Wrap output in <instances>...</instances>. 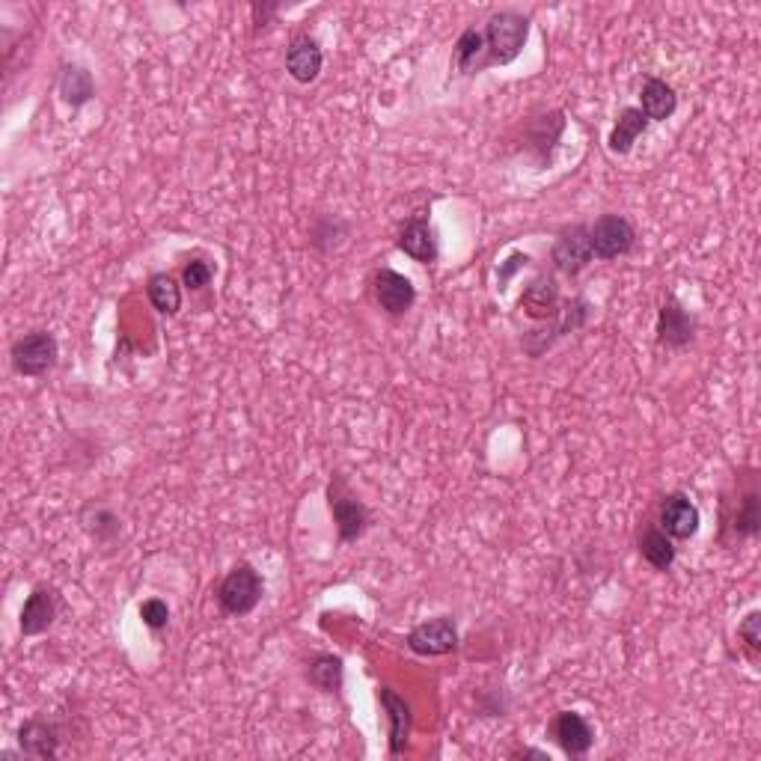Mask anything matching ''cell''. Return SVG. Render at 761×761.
<instances>
[{
    "label": "cell",
    "mask_w": 761,
    "mask_h": 761,
    "mask_svg": "<svg viewBox=\"0 0 761 761\" xmlns=\"http://www.w3.org/2000/svg\"><path fill=\"white\" fill-rule=\"evenodd\" d=\"M212 277H215L212 262L191 259L185 265V271H182V283H185L191 292H200V289H206V286L212 283Z\"/></svg>",
    "instance_id": "cell-30"
},
{
    "label": "cell",
    "mask_w": 761,
    "mask_h": 761,
    "mask_svg": "<svg viewBox=\"0 0 761 761\" xmlns=\"http://www.w3.org/2000/svg\"><path fill=\"white\" fill-rule=\"evenodd\" d=\"M640 556L654 568V571L666 575V571L675 566V556H678V551H675V542L664 533V530H661V527L649 523L640 535Z\"/></svg>",
    "instance_id": "cell-22"
},
{
    "label": "cell",
    "mask_w": 761,
    "mask_h": 761,
    "mask_svg": "<svg viewBox=\"0 0 761 761\" xmlns=\"http://www.w3.org/2000/svg\"><path fill=\"white\" fill-rule=\"evenodd\" d=\"M57 93L69 108H84L87 101L96 98V81L84 65H63L57 77Z\"/></svg>",
    "instance_id": "cell-21"
},
{
    "label": "cell",
    "mask_w": 761,
    "mask_h": 761,
    "mask_svg": "<svg viewBox=\"0 0 761 761\" xmlns=\"http://www.w3.org/2000/svg\"><path fill=\"white\" fill-rule=\"evenodd\" d=\"M408 649L420 657H444L458 649V625L452 616H437L408 633Z\"/></svg>",
    "instance_id": "cell-8"
},
{
    "label": "cell",
    "mask_w": 761,
    "mask_h": 761,
    "mask_svg": "<svg viewBox=\"0 0 761 761\" xmlns=\"http://www.w3.org/2000/svg\"><path fill=\"white\" fill-rule=\"evenodd\" d=\"M563 131H566V113H563V110H551V113H544V117H539V120L530 125V146H533V153L539 155V161H551L556 143L563 137Z\"/></svg>",
    "instance_id": "cell-23"
},
{
    "label": "cell",
    "mask_w": 761,
    "mask_h": 761,
    "mask_svg": "<svg viewBox=\"0 0 761 761\" xmlns=\"http://www.w3.org/2000/svg\"><path fill=\"white\" fill-rule=\"evenodd\" d=\"M697 316H693L687 306L678 304L675 298H669V301L661 306V313H657V346H661V349H687V346L697 339Z\"/></svg>",
    "instance_id": "cell-11"
},
{
    "label": "cell",
    "mask_w": 761,
    "mask_h": 761,
    "mask_svg": "<svg viewBox=\"0 0 761 761\" xmlns=\"http://www.w3.org/2000/svg\"><path fill=\"white\" fill-rule=\"evenodd\" d=\"M12 370L24 375V378H43L57 366L60 358V346H57L55 334L48 330H33L24 334L22 339L12 342Z\"/></svg>",
    "instance_id": "cell-3"
},
{
    "label": "cell",
    "mask_w": 761,
    "mask_h": 761,
    "mask_svg": "<svg viewBox=\"0 0 761 761\" xmlns=\"http://www.w3.org/2000/svg\"><path fill=\"white\" fill-rule=\"evenodd\" d=\"M530 262H533V259H530V256H527V253H511L509 259L503 262V268H500V271H497V280H500V289H506V283H509V277H511V274L518 271V268H527V265H530Z\"/></svg>",
    "instance_id": "cell-32"
},
{
    "label": "cell",
    "mask_w": 761,
    "mask_h": 761,
    "mask_svg": "<svg viewBox=\"0 0 761 761\" xmlns=\"http://www.w3.org/2000/svg\"><path fill=\"white\" fill-rule=\"evenodd\" d=\"M396 244H399V251H402L404 256H411L413 262L432 265V262L437 259L435 229H432V224H428L425 215H413V218L404 220L402 227H399Z\"/></svg>",
    "instance_id": "cell-16"
},
{
    "label": "cell",
    "mask_w": 761,
    "mask_h": 761,
    "mask_svg": "<svg viewBox=\"0 0 761 761\" xmlns=\"http://www.w3.org/2000/svg\"><path fill=\"white\" fill-rule=\"evenodd\" d=\"M726 503L735 506V511H723V533L732 530L735 539H756L761 530V494L756 470L747 473V485H738V497Z\"/></svg>",
    "instance_id": "cell-5"
},
{
    "label": "cell",
    "mask_w": 761,
    "mask_h": 761,
    "mask_svg": "<svg viewBox=\"0 0 761 761\" xmlns=\"http://www.w3.org/2000/svg\"><path fill=\"white\" fill-rule=\"evenodd\" d=\"M761 613L759 609H752V613H747L744 616V621L738 625V637L744 640V645H747V652H750V657H759L761 652Z\"/></svg>",
    "instance_id": "cell-31"
},
{
    "label": "cell",
    "mask_w": 761,
    "mask_h": 761,
    "mask_svg": "<svg viewBox=\"0 0 761 761\" xmlns=\"http://www.w3.org/2000/svg\"><path fill=\"white\" fill-rule=\"evenodd\" d=\"M589 244L595 259H619L637 247V229L625 215H601L595 224H589Z\"/></svg>",
    "instance_id": "cell-4"
},
{
    "label": "cell",
    "mask_w": 761,
    "mask_h": 761,
    "mask_svg": "<svg viewBox=\"0 0 761 761\" xmlns=\"http://www.w3.org/2000/svg\"><path fill=\"white\" fill-rule=\"evenodd\" d=\"M325 65V55L313 36H294L289 48H286V72L298 84H313L322 75Z\"/></svg>",
    "instance_id": "cell-18"
},
{
    "label": "cell",
    "mask_w": 761,
    "mask_h": 761,
    "mask_svg": "<svg viewBox=\"0 0 761 761\" xmlns=\"http://www.w3.org/2000/svg\"><path fill=\"white\" fill-rule=\"evenodd\" d=\"M19 747L27 759L55 761L60 756V729L48 717H31L19 729Z\"/></svg>",
    "instance_id": "cell-15"
},
{
    "label": "cell",
    "mask_w": 761,
    "mask_h": 761,
    "mask_svg": "<svg viewBox=\"0 0 761 761\" xmlns=\"http://www.w3.org/2000/svg\"><path fill=\"white\" fill-rule=\"evenodd\" d=\"M482 60H485V33L479 27H468V31L458 36L456 51H452V65H456L458 75H473L482 69Z\"/></svg>",
    "instance_id": "cell-26"
},
{
    "label": "cell",
    "mask_w": 761,
    "mask_h": 761,
    "mask_svg": "<svg viewBox=\"0 0 761 761\" xmlns=\"http://www.w3.org/2000/svg\"><path fill=\"white\" fill-rule=\"evenodd\" d=\"M63 599L55 587H36L27 595L22 607V633L24 637H39L45 633L60 616Z\"/></svg>",
    "instance_id": "cell-14"
},
{
    "label": "cell",
    "mask_w": 761,
    "mask_h": 761,
    "mask_svg": "<svg viewBox=\"0 0 761 761\" xmlns=\"http://www.w3.org/2000/svg\"><path fill=\"white\" fill-rule=\"evenodd\" d=\"M81 523H84V530H87V533L101 544L117 542L122 533L120 518H117L110 509H105V506H87L84 515H81Z\"/></svg>",
    "instance_id": "cell-28"
},
{
    "label": "cell",
    "mask_w": 761,
    "mask_h": 761,
    "mask_svg": "<svg viewBox=\"0 0 761 761\" xmlns=\"http://www.w3.org/2000/svg\"><path fill=\"white\" fill-rule=\"evenodd\" d=\"M678 108L673 84H666L664 77H645L640 93V110L649 122H666Z\"/></svg>",
    "instance_id": "cell-20"
},
{
    "label": "cell",
    "mask_w": 761,
    "mask_h": 761,
    "mask_svg": "<svg viewBox=\"0 0 761 761\" xmlns=\"http://www.w3.org/2000/svg\"><path fill=\"white\" fill-rule=\"evenodd\" d=\"M551 738L559 744V750L566 752L568 759H583L592 744H595V732L587 723L583 714L577 711H559L551 723Z\"/></svg>",
    "instance_id": "cell-13"
},
{
    "label": "cell",
    "mask_w": 761,
    "mask_h": 761,
    "mask_svg": "<svg viewBox=\"0 0 761 761\" xmlns=\"http://www.w3.org/2000/svg\"><path fill=\"white\" fill-rule=\"evenodd\" d=\"M327 503H330V515H334V523H337L339 542H358L360 535L370 530V509H366L354 494H349L342 479H334V482H330Z\"/></svg>",
    "instance_id": "cell-6"
},
{
    "label": "cell",
    "mask_w": 761,
    "mask_h": 761,
    "mask_svg": "<svg viewBox=\"0 0 761 761\" xmlns=\"http://www.w3.org/2000/svg\"><path fill=\"white\" fill-rule=\"evenodd\" d=\"M485 65H509L521 57L527 36H530V19L518 10L494 12L485 24Z\"/></svg>",
    "instance_id": "cell-1"
},
{
    "label": "cell",
    "mask_w": 761,
    "mask_h": 761,
    "mask_svg": "<svg viewBox=\"0 0 761 761\" xmlns=\"http://www.w3.org/2000/svg\"><path fill=\"white\" fill-rule=\"evenodd\" d=\"M218 604L227 616H251L253 609L259 607L262 595H265V580L251 563H239L232 568L218 587Z\"/></svg>",
    "instance_id": "cell-2"
},
{
    "label": "cell",
    "mask_w": 761,
    "mask_h": 761,
    "mask_svg": "<svg viewBox=\"0 0 761 761\" xmlns=\"http://www.w3.org/2000/svg\"><path fill=\"white\" fill-rule=\"evenodd\" d=\"M649 129V120L642 117L640 108H625L619 113V120L613 125L607 137V149L613 155H628L633 149V143L640 141Z\"/></svg>",
    "instance_id": "cell-24"
},
{
    "label": "cell",
    "mask_w": 761,
    "mask_h": 761,
    "mask_svg": "<svg viewBox=\"0 0 761 761\" xmlns=\"http://www.w3.org/2000/svg\"><path fill=\"white\" fill-rule=\"evenodd\" d=\"M306 681L322 690V693H339L342 681H346V664L339 654H316L306 664Z\"/></svg>",
    "instance_id": "cell-25"
},
{
    "label": "cell",
    "mask_w": 761,
    "mask_h": 761,
    "mask_svg": "<svg viewBox=\"0 0 761 761\" xmlns=\"http://www.w3.org/2000/svg\"><path fill=\"white\" fill-rule=\"evenodd\" d=\"M554 265L559 274H568V277H577L580 271H587L592 265V244H589V227L587 224H575V227H566L554 241Z\"/></svg>",
    "instance_id": "cell-10"
},
{
    "label": "cell",
    "mask_w": 761,
    "mask_h": 761,
    "mask_svg": "<svg viewBox=\"0 0 761 761\" xmlns=\"http://www.w3.org/2000/svg\"><path fill=\"white\" fill-rule=\"evenodd\" d=\"M699 523H702V515H699V506L690 500V494L685 491H673L666 494L664 503H661V515H657V527L664 530L673 542H687L699 533Z\"/></svg>",
    "instance_id": "cell-9"
},
{
    "label": "cell",
    "mask_w": 761,
    "mask_h": 761,
    "mask_svg": "<svg viewBox=\"0 0 761 761\" xmlns=\"http://www.w3.org/2000/svg\"><path fill=\"white\" fill-rule=\"evenodd\" d=\"M277 12H280V7H277V3H253V22L259 24V27H265V24L271 22Z\"/></svg>",
    "instance_id": "cell-33"
},
{
    "label": "cell",
    "mask_w": 761,
    "mask_h": 761,
    "mask_svg": "<svg viewBox=\"0 0 761 761\" xmlns=\"http://www.w3.org/2000/svg\"><path fill=\"white\" fill-rule=\"evenodd\" d=\"M141 619L149 631H164L170 625V607L167 601L161 599H149L141 604Z\"/></svg>",
    "instance_id": "cell-29"
},
{
    "label": "cell",
    "mask_w": 761,
    "mask_h": 761,
    "mask_svg": "<svg viewBox=\"0 0 761 761\" xmlns=\"http://www.w3.org/2000/svg\"><path fill=\"white\" fill-rule=\"evenodd\" d=\"M521 310L535 322H551L559 313V286L554 274H539L521 294Z\"/></svg>",
    "instance_id": "cell-19"
},
{
    "label": "cell",
    "mask_w": 761,
    "mask_h": 761,
    "mask_svg": "<svg viewBox=\"0 0 761 761\" xmlns=\"http://www.w3.org/2000/svg\"><path fill=\"white\" fill-rule=\"evenodd\" d=\"M372 289H375V301H378V306L387 316H404V313L416 304V289H413V283L404 274L392 271V268L375 271Z\"/></svg>",
    "instance_id": "cell-12"
},
{
    "label": "cell",
    "mask_w": 761,
    "mask_h": 761,
    "mask_svg": "<svg viewBox=\"0 0 761 761\" xmlns=\"http://www.w3.org/2000/svg\"><path fill=\"white\" fill-rule=\"evenodd\" d=\"M146 294H149V301L161 316H176L179 306H182V289L176 283L173 274H153L149 283H146Z\"/></svg>",
    "instance_id": "cell-27"
},
{
    "label": "cell",
    "mask_w": 761,
    "mask_h": 761,
    "mask_svg": "<svg viewBox=\"0 0 761 761\" xmlns=\"http://www.w3.org/2000/svg\"><path fill=\"white\" fill-rule=\"evenodd\" d=\"M518 759H539V761H551V756L547 752H542V750H518L515 752Z\"/></svg>",
    "instance_id": "cell-34"
},
{
    "label": "cell",
    "mask_w": 761,
    "mask_h": 761,
    "mask_svg": "<svg viewBox=\"0 0 761 761\" xmlns=\"http://www.w3.org/2000/svg\"><path fill=\"white\" fill-rule=\"evenodd\" d=\"M380 708L387 714V738H390V756H399V752L408 747V738H411L413 729V714L408 699L399 697L392 687H380Z\"/></svg>",
    "instance_id": "cell-17"
},
{
    "label": "cell",
    "mask_w": 761,
    "mask_h": 761,
    "mask_svg": "<svg viewBox=\"0 0 761 761\" xmlns=\"http://www.w3.org/2000/svg\"><path fill=\"white\" fill-rule=\"evenodd\" d=\"M556 325L551 327V330H530L527 337H523V351L530 354V358H542L544 351L554 346L556 339L568 337V334H575V330H580V327L589 322V304L587 298H575V301H568L566 306H559V313H556L554 318Z\"/></svg>",
    "instance_id": "cell-7"
}]
</instances>
